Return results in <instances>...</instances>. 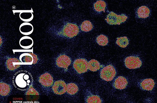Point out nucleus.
Segmentation results:
<instances>
[{
	"instance_id": "nucleus-1",
	"label": "nucleus",
	"mask_w": 157,
	"mask_h": 103,
	"mask_svg": "<svg viewBox=\"0 0 157 103\" xmlns=\"http://www.w3.org/2000/svg\"><path fill=\"white\" fill-rule=\"evenodd\" d=\"M33 81L31 74L26 70H21L18 71L14 75L13 84L17 89L24 91L31 86Z\"/></svg>"
},
{
	"instance_id": "nucleus-2",
	"label": "nucleus",
	"mask_w": 157,
	"mask_h": 103,
	"mask_svg": "<svg viewBox=\"0 0 157 103\" xmlns=\"http://www.w3.org/2000/svg\"><path fill=\"white\" fill-rule=\"evenodd\" d=\"M127 18V17L123 14L117 15L113 12L111 11L107 16L105 20L110 25H120L125 22Z\"/></svg>"
},
{
	"instance_id": "nucleus-3",
	"label": "nucleus",
	"mask_w": 157,
	"mask_h": 103,
	"mask_svg": "<svg viewBox=\"0 0 157 103\" xmlns=\"http://www.w3.org/2000/svg\"><path fill=\"white\" fill-rule=\"evenodd\" d=\"M116 70L113 66L109 65L101 69L100 73L101 78L107 81H111L116 74Z\"/></svg>"
},
{
	"instance_id": "nucleus-4",
	"label": "nucleus",
	"mask_w": 157,
	"mask_h": 103,
	"mask_svg": "<svg viewBox=\"0 0 157 103\" xmlns=\"http://www.w3.org/2000/svg\"><path fill=\"white\" fill-rule=\"evenodd\" d=\"M79 29L77 25L71 23H67L64 27L62 30V34L66 37L71 38L78 34Z\"/></svg>"
},
{
	"instance_id": "nucleus-5",
	"label": "nucleus",
	"mask_w": 157,
	"mask_h": 103,
	"mask_svg": "<svg viewBox=\"0 0 157 103\" xmlns=\"http://www.w3.org/2000/svg\"><path fill=\"white\" fill-rule=\"evenodd\" d=\"M124 63L126 67L129 69L138 68L142 65V62L139 58L136 56H130L126 58Z\"/></svg>"
},
{
	"instance_id": "nucleus-6",
	"label": "nucleus",
	"mask_w": 157,
	"mask_h": 103,
	"mask_svg": "<svg viewBox=\"0 0 157 103\" xmlns=\"http://www.w3.org/2000/svg\"><path fill=\"white\" fill-rule=\"evenodd\" d=\"M73 67L78 73L80 74L85 73L88 69V62L84 58L77 59L74 61Z\"/></svg>"
},
{
	"instance_id": "nucleus-7",
	"label": "nucleus",
	"mask_w": 157,
	"mask_h": 103,
	"mask_svg": "<svg viewBox=\"0 0 157 103\" xmlns=\"http://www.w3.org/2000/svg\"><path fill=\"white\" fill-rule=\"evenodd\" d=\"M12 11L14 14L15 13H20L19 16L20 19L24 22H30L34 17L32 13L33 11L32 8L30 10H13Z\"/></svg>"
},
{
	"instance_id": "nucleus-8",
	"label": "nucleus",
	"mask_w": 157,
	"mask_h": 103,
	"mask_svg": "<svg viewBox=\"0 0 157 103\" xmlns=\"http://www.w3.org/2000/svg\"><path fill=\"white\" fill-rule=\"evenodd\" d=\"M52 89L53 92L56 94H63L66 91V85L62 80L56 81L53 85Z\"/></svg>"
},
{
	"instance_id": "nucleus-9",
	"label": "nucleus",
	"mask_w": 157,
	"mask_h": 103,
	"mask_svg": "<svg viewBox=\"0 0 157 103\" xmlns=\"http://www.w3.org/2000/svg\"><path fill=\"white\" fill-rule=\"evenodd\" d=\"M71 61L68 56L65 55H61L57 58L56 61L57 65L61 68H67L70 64Z\"/></svg>"
},
{
	"instance_id": "nucleus-10",
	"label": "nucleus",
	"mask_w": 157,
	"mask_h": 103,
	"mask_svg": "<svg viewBox=\"0 0 157 103\" xmlns=\"http://www.w3.org/2000/svg\"><path fill=\"white\" fill-rule=\"evenodd\" d=\"M39 81L42 85L46 87L50 86L53 83V77L48 73H45L41 75Z\"/></svg>"
},
{
	"instance_id": "nucleus-11",
	"label": "nucleus",
	"mask_w": 157,
	"mask_h": 103,
	"mask_svg": "<svg viewBox=\"0 0 157 103\" xmlns=\"http://www.w3.org/2000/svg\"><path fill=\"white\" fill-rule=\"evenodd\" d=\"M19 44L20 46L25 49H28L33 46L34 41L33 39L28 36H24L20 39Z\"/></svg>"
},
{
	"instance_id": "nucleus-12",
	"label": "nucleus",
	"mask_w": 157,
	"mask_h": 103,
	"mask_svg": "<svg viewBox=\"0 0 157 103\" xmlns=\"http://www.w3.org/2000/svg\"><path fill=\"white\" fill-rule=\"evenodd\" d=\"M19 30L22 34L26 36L32 33L34 30V27L30 23L24 22L20 25Z\"/></svg>"
},
{
	"instance_id": "nucleus-13",
	"label": "nucleus",
	"mask_w": 157,
	"mask_h": 103,
	"mask_svg": "<svg viewBox=\"0 0 157 103\" xmlns=\"http://www.w3.org/2000/svg\"><path fill=\"white\" fill-rule=\"evenodd\" d=\"M6 65L8 70H13L19 67L22 64L20 60L14 58H8L6 61Z\"/></svg>"
},
{
	"instance_id": "nucleus-14",
	"label": "nucleus",
	"mask_w": 157,
	"mask_h": 103,
	"mask_svg": "<svg viewBox=\"0 0 157 103\" xmlns=\"http://www.w3.org/2000/svg\"><path fill=\"white\" fill-rule=\"evenodd\" d=\"M19 58L22 64L32 65L34 64V58L30 52L22 54L20 56Z\"/></svg>"
},
{
	"instance_id": "nucleus-15",
	"label": "nucleus",
	"mask_w": 157,
	"mask_h": 103,
	"mask_svg": "<svg viewBox=\"0 0 157 103\" xmlns=\"http://www.w3.org/2000/svg\"><path fill=\"white\" fill-rule=\"evenodd\" d=\"M127 84L128 81L123 76H120L116 79L113 86L116 89H123L126 88Z\"/></svg>"
},
{
	"instance_id": "nucleus-16",
	"label": "nucleus",
	"mask_w": 157,
	"mask_h": 103,
	"mask_svg": "<svg viewBox=\"0 0 157 103\" xmlns=\"http://www.w3.org/2000/svg\"><path fill=\"white\" fill-rule=\"evenodd\" d=\"M155 84V82L153 79L147 78L142 80L140 84V86L143 90L150 91L152 89Z\"/></svg>"
},
{
	"instance_id": "nucleus-17",
	"label": "nucleus",
	"mask_w": 157,
	"mask_h": 103,
	"mask_svg": "<svg viewBox=\"0 0 157 103\" xmlns=\"http://www.w3.org/2000/svg\"><path fill=\"white\" fill-rule=\"evenodd\" d=\"M150 13L149 9L146 6L139 7L137 11V14L139 18H145L149 16Z\"/></svg>"
},
{
	"instance_id": "nucleus-18",
	"label": "nucleus",
	"mask_w": 157,
	"mask_h": 103,
	"mask_svg": "<svg viewBox=\"0 0 157 103\" xmlns=\"http://www.w3.org/2000/svg\"><path fill=\"white\" fill-rule=\"evenodd\" d=\"M88 69L91 71H96L100 68V64L98 61L91 59L88 62Z\"/></svg>"
},
{
	"instance_id": "nucleus-19",
	"label": "nucleus",
	"mask_w": 157,
	"mask_h": 103,
	"mask_svg": "<svg viewBox=\"0 0 157 103\" xmlns=\"http://www.w3.org/2000/svg\"><path fill=\"white\" fill-rule=\"evenodd\" d=\"M106 6V3L104 1L98 0L94 3V7L95 10L97 12L103 11L104 12Z\"/></svg>"
},
{
	"instance_id": "nucleus-20",
	"label": "nucleus",
	"mask_w": 157,
	"mask_h": 103,
	"mask_svg": "<svg viewBox=\"0 0 157 103\" xmlns=\"http://www.w3.org/2000/svg\"><path fill=\"white\" fill-rule=\"evenodd\" d=\"M10 90L9 86L8 84L3 82L0 83V94L2 96H6Z\"/></svg>"
},
{
	"instance_id": "nucleus-21",
	"label": "nucleus",
	"mask_w": 157,
	"mask_h": 103,
	"mask_svg": "<svg viewBox=\"0 0 157 103\" xmlns=\"http://www.w3.org/2000/svg\"><path fill=\"white\" fill-rule=\"evenodd\" d=\"M78 90L77 86L74 83H69L66 86L67 92L70 95L75 94L77 93Z\"/></svg>"
},
{
	"instance_id": "nucleus-22",
	"label": "nucleus",
	"mask_w": 157,
	"mask_h": 103,
	"mask_svg": "<svg viewBox=\"0 0 157 103\" xmlns=\"http://www.w3.org/2000/svg\"><path fill=\"white\" fill-rule=\"evenodd\" d=\"M116 43L120 47L124 48L129 44V42L126 36L121 37L117 38Z\"/></svg>"
},
{
	"instance_id": "nucleus-23",
	"label": "nucleus",
	"mask_w": 157,
	"mask_h": 103,
	"mask_svg": "<svg viewBox=\"0 0 157 103\" xmlns=\"http://www.w3.org/2000/svg\"><path fill=\"white\" fill-rule=\"evenodd\" d=\"M93 28V25L89 21L86 20L84 21L82 23L80 29L84 32H88L91 30Z\"/></svg>"
},
{
	"instance_id": "nucleus-24",
	"label": "nucleus",
	"mask_w": 157,
	"mask_h": 103,
	"mask_svg": "<svg viewBox=\"0 0 157 103\" xmlns=\"http://www.w3.org/2000/svg\"><path fill=\"white\" fill-rule=\"evenodd\" d=\"M86 102L87 103H101V100L98 96L91 95L87 97Z\"/></svg>"
},
{
	"instance_id": "nucleus-25",
	"label": "nucleus",
	"mask_w": 157,
	"mask_h": 103,
	"mask_svg": "<svg viewBox=\"0 0 157 103\" xmlns=\"http://www.w3.org/2000/svg\"><path fill=\"white\" fill-rule=\"evenodd\" d=\"M96 42L100 45L105 46L108 42V39L106 36L101 34L97 37Z\"/></svg>"
},
{
	"instance_id": "nucleus-26",
	"label": "nucleus",
	"mask_w": 157,
	"mask_h": 103,
	"mask_svg": "<svg viewBox=\"0 0 157 103\" xmlns=\"http://www.w3.org/2000/svg\"><path fill=\"white\" fill-rule=\"evenodd\" d=\"M26 95H39V94L31 86L28 89L26 93Z\"/></svg>"
},
{
	"instance_id": "nucleus-27",
	"label": "nucleus",
	"mask_w": 157,
	"mask_h": 103,
	"mask_svg": "<svg viewBox=\"0 0 157 103\" xmlns=\"http://www.w3.org/2000/svg\"><path fill=\"white\" fill-rule=\"evenodd\" d=\"M13 51L14 54L15 52H33V48L31 50L30 49H14L13 50Z\"/></svg>"
}]
</instances>
